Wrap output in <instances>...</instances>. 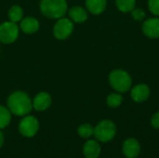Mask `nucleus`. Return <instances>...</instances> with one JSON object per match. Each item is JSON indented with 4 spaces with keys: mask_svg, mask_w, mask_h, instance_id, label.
I'll return each instance as SVG.
<instances>
[{
    "mask_svg": "<svg viewBox=\"0 0 159 158\" xmlns=\"http://www.w3.org/2000/svg\"><path fill=\"white\" fill-rule=\"evenodd\" d=\"M7 108L12 115L25 116L33 109V102L29 95L24 91H15L11 93L7 101Z\"/></svg>",
    "mask_w": 159,
    "mask_h": 158,
    "instance_id": "nucleus-1",
    "label": "nucleus"
},
{
    "mask_svg": "<svg viewBox=\"0 0 159 158\" xmlns=\"http://www.w3.org/2000/svg\"><path fill=\"white\" fill-rule=\"evenodd\" d=\"M108 82L111 88L121 94L126 93L132 88V77L123 69H115L111 71L108 76Z\"/></svg>",
    "mask_w": 159,
    "mask_h": 158,
    "instance_id": "nucleus-2",
    "label": "nucleus"
},
{
    "mask_svg": "<svg viewBox=\"0 0 159 158\" xmlns=\"http://www.w3.org/2000/svg\"><path fill=\"white\" fill-rule=\"evenodd\" d=\"M68 9L66 0H41L40 10L44 16L49 19L62 18Z\"/></svg>",
    "mask_w": 159,
    "mask_h": 158,
    "instance_id": "nucleus-3",
    "label": "nucleus"
},
{
    "mask_svg": "<svg viewBox=\"0 0 159 158\" xmlns=\"http://www.w3.org/2000/svg\"><path fill=\"white\" fill-rule=\"evenodd\" d=\"M93 135L98 142H111L116 135V126L112 120L103 119L100 121L94 128Z\"/></svg>",
    "mask_w": 159,
    "mask_h": 158,
    "instance_id": "nucleus-4",
    "label": "nucleus"
},
{
    "mask_svg": "<svg viewBox=\"0 0 159 158\" xmlns=\"http://www.w3.org/2000/svg\"><path fill=\"white\" fill-rule=\"evenodd\" d=\"M39 130V121L36 117L27 115L19 123V132L25 138H33Z\"/></svg>",
    "mask_w": 159,
    "mask_h": 158,
    "instance_id": "nucleus-5",
    "label": "nucleus"
},
{
    "mask_svg": "<svg viewBox=\"0 0 159 158\" xmlns=\"http://www.w3.org/2000/svg\"><path fill=\"white\" fill-rule=\"evenodd\" d=\"M74 22L69 18L58 19L53 27V34L58 40H65L71 36L74 32Z\"/></svg>",
    "mask_w": 159,
    "mask_h": 158,
    "instance_id": "nucleus-6",
    "label": "nucleus"
},
{
    "mask_svg": "<svg viewBox=\"0 0 159 158\" xmlns=\"http://www.w3.org/2000/svg\"><path fill=\"white\" fill-rule=\"evenodd\" d=\"M19 27L15 22L4 21L0 24V42L3 44H12L19 36Z\"/></svg>",
    "mask_w": 159,
    "mask_h": 158,
    "instance_id": "nucleus-7",
    "label": "nucleus"
},
{
    "mask_svg": "<svg viewBox=\"0 0 159 158\" xmlns=\"http://www.w3.org/2000/svg\"><path fill=\"white\" fill-rule=\"evenodd\" d=\"M142 32L150 39H159V17L145 19L142 25Z\"/></svg>",
    "mask_w": 159,
    "mask_h": 158,
    "instance_id": "nucleus-8",
    "label": "nucleus"
},
{
    "mask_svg": "<svg viewBox=\"0 0 159 158\" xmlns=\"http://www.w3.org/2000/svg\"><path fill=\"white\" fill-rule=\"evenodd\" d=\"M151 95V89L148 85L140 83L130 88V98L133 102L142 103L146 102Z\"/></svg>",
    "mask_w": 159,
    "mask_h": 158,
    "instance_id": "nucleus-9",
    "label": "nucleus"
},
{
    "mask_svg": "<svg viewBox=\"0 0 159 158\" xmlns=\"http://www.w3.org/2000/svg\"><path fill=\"white\" fill-rule=\"evenodd\" d=\"M122 152L127 158H137L141 153V144L135 138H128L122 145Z\"/></svg>",
    "mask_w": 159,
    "mask_h": 158,
    "instance_id": "nucleus-10",
    "label": "nucleus"
},
{
    "mask_svg": "<svg viewBox=\"0 0 159 158\" xmlns=\"http://www.w3.org/2000/svg\"><path fill=\"white\" fill-rule=\"evenodd\" d=\"M32 102H33V108L34 110L38 112H43V111L48 110L50 107L52 103V99L48 93L40 92L34 96Z\"/></svg>",
    "mask_w": 159,
    "mask_h": 158,
    "instance_id": "nucleus-11",
    "label": "nucleus"
},
{
    "mask_svg": "<svg viewBox=\"0 0 159 158\" xmlns=\"http://www.w3.org/2000/svg\"><path fill=\"white\" fill-rule=\"evenodd\" d=\"M82 151L86 158H98L102 153V148L97 140H88L84 143Z\"/></svg>",
    "mask_w": 159,
    "mask_h": 158,
    "instance_id": "nucleus-12",
    "label": "nucleus"
},
{
    "mask_svg": "<svg viewBox=\"0 0 159 158\" xmlns=\"http://www.w3.org/2000/svg\"><path fill=\"white\" fill-rule=\"evenodd\" d=\"M89 11L87 8L80 7V6H75L71 7L68 10L69 19L75 23H83L85 22L89 18Z\"/></svg>",
    "mask_w": 159,
    "mask_h": 158,
    "instance_id": "nucleus-13",
    "label": "nucleus"
},
{
    "mask_svg": "<svg viewBox=\"0 0 159 158\" xmlns=\"http://www.w3.org/2000/svg\"><path fill=\"white\" fill-rule=\"evenodd\" d=\"M87 10L93 15L102 14L107 7V0H86Z\"/></svg>",
    "mask_w": 159,
    "mask_h": 158,
    "instance_id": "nucleus-14",
    "label": "nucleus"
},
{
    "mask_svg": "<svg viewBox=\"0 0 159 158\" xmlns=\"http://www.w3.org/2000/svg\"><path fill=\"white\" fill-rule=\"evenodd\" d=\"M39 21L34 17H26L20 20V28L24 34H32L38 31L39 29Z\"/></svg>",
    "mask_w": 159,
    "mask_h": 158,
    "instance_id": "nucleus-15",
    "label": "nucleus"
},
{
    "mask_svg": "<svg viewBox=\"0 0 159 158\" xmlns=\"http://www.w3.org/2000/svg\"><path fill=\"white\" fill-rule=\"evenodd\" d=\"M116 8L123 13H129L136 7V0H115Z\"/></svg>",
    "mask_w": 159,
    "mask_h": 158,
    "instance_id": "nucleus-16",
    "label": "nucleus"
},
{
    "mask_svg": "<svg viewBox=\"0 0 159 158\" xmlns=\"http://www.w3.org/2000/svg\"><path fill=\"white\" fill-rule=\"evenodd\" d=\"M124 101L123 95L119 92H113L106 98V104L110 108H118Z\"/></svg>",
    "mask_w": 159,
    "mask_h": 158,
    "instance_id": "nucleus-17",
    "label": "nucleus"
},
{
    "mask_svg": "<svg viewBox=\"0 0 159 158\" xmlns=\"http://www.w3.org/2000/svg\"><path fill=\"white\" fill-rule=\"evenodd\" d=\"M7 15H8V19H9L10 21L17 23V22H19V21H20L22 20L23 10L20 6L14 5L8 9Z\"/></svg>",
    "mask_w": 159,
    "mask_h": 158,
    "instance_id": "nucleus-18",
    "label": "nucleus"
},
{
    "mask_svg": "<svg viewBox=\"0 0 159 158\" xmlns=\"http://www.w3.org/2000/svg\"><path fill=\"white\" fill-rule=\"evenodd\" d=\"M11 113L7 107L0 105V129L7 128L11 121Z\"/></svg>",
    "mask_w": 159,
    "mask_h": 158,
    "instance_id": "nucleus-19",
    "label": "nucleus"
},
{
    "mask_svg": "<svg viewBox=\"0 0 159 158\" xmlns=\"http://www.w3.org/2000/svg\"><path fill=\"white\" fill-rule=\"evenodd\" d=\"M94 133V128L89 124L84 123L77 128V134L82 139H89Z\"/></svg>",
    "mask_w": 159,
    "mask_h": 158,
    "instance_id": "nucleus-20",
    "label": "nucleus"
},
{
    "mask_svg": "<svg viewBox=\"0 0 159 158\" xmlns=\"http://www.w3.org/2000/svg\"><path fill=\"white\" fill-rule=\"evenodd\" d=\"M131 17L136 21H143L146 19V12L142 7H135L131 12Z\"/></svg>",
    "mask_w": 159,
    "mask_h": 158,
    "instance_id": "nucleus-21",
    "label": "nucleus"
},
{
    "mask_svg": "<svg viewBox=\"0 0 159 158\" xmlns=\"http://www.w3.org/2000/svg\"><path fill=\"white\" fill-rule=\"evenodd\" d=\"M147 7L153 16L159 17V0H148Z\"/></svg>",
    "mask_w": 159,
    "mask_h": 158,
    "instance_id": "nucleus-22",
    "label": "nucleus"
},
{
    "mask_svg": "<svg viewBox=\"0 0 159 158\" xmlns=\"http://www.w3.org/2000/svg\"><path fill=\"white\" fill-rule=\"evenodd\" d=\"M151 126L155 129H159V112H157L151 117Z\"/></svg>",
    "mask_w": 159,
    "mask_h": 158,
    "instance_id": "nucleus-23",
    "label": "nucleus"
},
{
    "mask_svg": "<svg viewBox=\"0 0 159 158\" xmlns=\"http://www.w3.org/2000/svg\"><path fill=\"white\" fill-rule=\"evenodd\" d=\"M4 141H5V137H4V134L2 133V131H1V129H0V148L3 146Z\"/></svg>",
    "mask_w": 159,
    "mask_h": 158,
    "instance_id": "nucleus-24",
    "label": "nucleus"
}]
</instances>
